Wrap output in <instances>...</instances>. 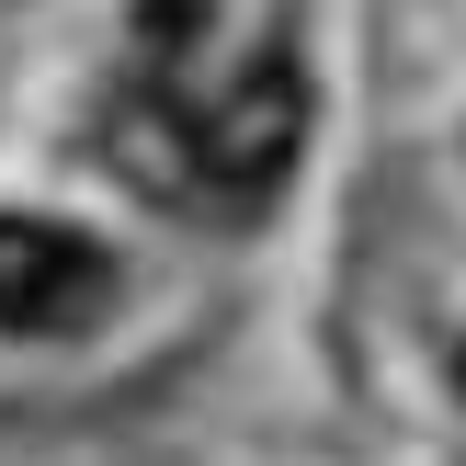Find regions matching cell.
<instances>
[{
  "label": "cell",
  "mask_w": 466,
  "mask_h": 466,
  "mask_svg": "<svg viewBox=\"0 0 466 466\" xmlns=\"http://www.w3.org/2000/svg\"><path fill=\"white\" fill-rule=\"evenodd\" d=\"M182 148H194L205 194H273L308 148V68L296 57H250L217 103L182 114Z\"/></svg>",
  "instance_id": "cell-1"
},
{
  "label": "cell",
  "mask_w": 466,
  "mask_h": 466,
  "mask_svg": "<svg viewBox=\"0 0 466 466\" xmlns=\"http://www.w3.org/2000/svg\"><path fill=\"white\" fill-rule=\"evenodd\" d=\"M114 308V250L68 217H0V330H91Z\"/></svg>",
  "instance_id": "cell-2"
},
{
  "label": "cell",
  "mask_w": 466,
  "mask_h": 466,
  "mask_svg": "<svg viewBox=\"0 0 466 466\" xmlns=\"http://www.w3.org/2000/svg\"><path fill=\"white\" fill-rule=\"evenodd\" d=\"M455 399H466V341H455Z\"/></svg>",
  "instance_id": "cell-3"
}]
</instances>
